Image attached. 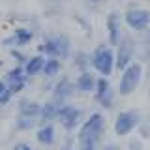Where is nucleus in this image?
I'll list each match as a JSON object with an SVG mask.
<instances>
[{
  "instance_id": "nucleus-8",
  "label": "nucleus",
  "mask_w": 150,
  "mask_h": 150,
  "mask_svg": "<svg viewBox=\"0 0 150 150\" xmlns=\"http://www.w3.org/2000/svg\"><path fill=\"white\" fill-rule=\"evenodd\" d=\"M51 94H53V98L51 100L56 101V103H68V100L75 94V86H73V81L69 77H60L58 81L53 84V88H51Z\"/></svg>"
},
{
  "instance_id": "nucleus-15",
  "label": "nucleus",
  "mask_w": 150,
  "mask_h": 150,
  "mask_svg": "<svg viewBox=\"0 0 150 150\" xmlns=\"http://www.w3.org/2000/svg\"><path fill=\"white\" fill-rule=\"evenodd\" d=\"M43 62H45V56H41V54L28 56L26 62L23 64L25 75H26V77H36V75H40L41 73V68H43Z\"/></svg>"
},
{
  "instance_id": "nucleus-12",
  "label": "nucleus",
  "mask_w": 150,
  "mask_h": 150,
  "mask_svg": "<svg viewBox=\"0 0 150 150\" xmlns=\"http://www.w3.org/2000/svg\"><path fill=\"white\" fill-rule=\"evenodd\" d=\"M36 141L45 148H51L53 144L56 143V129L51 122H45V124H40L38 126V131H36Z\"/></svg>"
},
{
  "instance_id": "nucleus-24",
  "label": "nucleus",
  "mask_w": 150,
  "mask_h": 150,
  "mask_svg": "<svg viewBox=\"0 0 150 150\" xmlns=\"http://www.w3.org/2000/svg\"><path fill=\"white\" fill-rule=\"evenodd\" d=\"M11 150H34V148H32L28 143H15Z\"/></svg>"
},
{
  "instance_id": "nucleus-2",
  "label": "nucleus",
  "mask_w": 150,
  "mask_h": 150,
  "mask_svg": "<svg viewBox=\"0 0 150 150\" xmlns=\"http://www.w3.org/2000/svg\"><path fill=\"white\" fill-rule=\"evenodd\" d=\"M71 40L66 34H51L43 38L40 45H38V54L45 56V58H58V60H68L71 56Z\"/></svg>"
},
{
  "instance_id": "nucleus-11",
  "label": "nucleus",
  "mask_w": 150,
  "mask_h": 150,
  "mask_svg": "<svg viewBox=\"0 0 150 150\" xmlns=\"http://www.w3.org/2000/svg\"><path fill=\"white\" fill-rule=\"evenodd\" d=\"M32 40H34V30H32V28H26V26H19V28L13 30L11 36L2 41V43L8 45V47H25V45L30 43Z\"/></svg>"
},
{
  "instance_id": "nucleus-5",
  "label": "nucleus",
  "mask_w": 150,
  "mask_h": 150,
  "mask_svg": "<svg viewBox=\"0 0 150 150\" xmlns=\"http://www.w3.org/2000/svg\"><path fill=\"white\" fill-rule=\"evenodd\" d=\"M83 118H84V112L81 107H75L71 103H62L58 107V115H56V120L62 124V128L71 133V131L79 129V126L83 124Z\"/></svg>"
},
{
  "instance_id": "nucleus-10",
  "label": "nucleus",
  "mask_w": 150,
  "mask_h": 150,
  "mask_svg": "<svg viewBox=\"0 0 150 150\" xmlns=\"http://www.w3.org/2000/svg\"><path fill=\"white\" fill-rule=\"evenodd\" d=\"M105 26H107V34H109V45L111 47H116L122 41V19H120V13L116 11H111L107 15V21H105Z\"/></svg>"
},
{
  "instance_id": "nucleus-18",
  "label": "nucleus",
  "mask_w": 150,
  "mask_h": 150,
  "mask_svg": "<svg viewBox=\"0 0 150 150\" xmlns=\"http://www.w3.org/2000/svg\"><path fill=\"white\" fill-rule=\"evenodd\" d=\"M71 58H73V66L79 69V73L81 71H88L90 69V54L84 53V51H75L71 53Z\"/></svg>"
},
{
  "instance_id": "nucleus-6",
  "label": "nucleus",
  "mask_w": 150,
  "mask_h": 150,
  "mask_svg": "<svg viewBox=\"0 0 150 150\" xmlns=\"http://www.w3.org/2000/svg\"><path fill=\"white\" fill-rule=\"evenodd\" d=\"M122 21L126 23V26L133 32H144L150 26V11L143 8H133L129 6L122 15Z\"/></svg>"
},
{
  "instance_id": "nucleus-17",
  "label": "nucleus",
  "mask_w": 150,
  "mask_h": 150,
  "mask_svg": "<svg viewBox=\"0 0 150 150\" xmlns=\"http://www.w3.org/2000/svg\"><path fill=\"white\" fill-rule=\"evenodd\" d=\"M60 71H62V60H58V58H45L43 68H41V75H43V77L54 79Z\"/></svg>"
},
{
  "instance_id": "nucleus-4",
  "label": "nucleus",
  "mask_w": 150,
  "mask_h": 150,
  "mask_svg": "<svg viewBox=\"0 0 150 150\" xmlns=\"http://www.w3.org/2000/svg\"><path fill=\"white\" fill-rule=\"evenodd\" d=\"M141 79H143V64L131 62L124 71H120L118 81V94L120 96H129L139 88Z\"/></svg>"
},
{
  "instance_id": "nucleus-20",
  "label": "nucleus",
  "mask_w": 150,
  "mask_h": 150,
  "mask_svg": "<svg viewBox=\"0 0 150 150\" xmlns=\"http://www.w3.org/2000/svg\"><path fill=\"white\" fill-rule=\"evenodd\" d=\"M38 120H32V118H25V116H17L15 120V129L17 131H30L32 128H36Z\"/></svg>"
},
{
  "instance_id": "nucleus-31",
  "label": "nucleus",
  "mask_w": 150,
  "mask_h": 150,
  "mask_svg": "<svg viewBox=\"0 0 150 150\" xmlns=\"http://www.w3.org/2000/svg\"><path fill=\"white\" fill-rule=\"evenodd\" d=\"M98 2H109V0H98Z\"/></svg>"
},
{
  "instance_id": "nucleus-19",
  "label": "nucleus",
  "mask_w": 150,
  "mask_h": 150,
  "mask_svg": "<svg viewBox=\"0 0 150 150\" xmlns=\"http://www.w3.org/2000/svg\"><path fill=\"white\" fill-rule=\"evenodd\" d=\"M21 81H26L28 83V77L25 75V69H23V66H13L11 69L6 73V77H4V83L6 84H13V83H21Z\"/></svg>"
},
{
  "instance_id": "nucleus-30",
  "label": "nucleus",
  "mask_w": 150,
  "mask_h": 150,
  "mask_svg": "<svg viewBox=\"0 0 150 150\" xmlns=\"http://www.w3.org/2000/svg\"><path fill=\"white\" fill-rule=\"evenodd\" d=\"M2 66H4V60H2V58H0V68H2Z\"/></svg>"
},
{
  "instance_id": "nucleus-22",
  "label": "nucleus",
  "mask_w": 150,
  "mask_h": 150,
  "mask_svg": "<svg viewBox=\"0 0 150 150\" xmlns=\"http://www.w3.org/2000/svg\"><path fill=\"white\" fill-rule=\"evenodd\" d=\"M11 98H13V94H11V92H9V90H8V88H6V90H4L2 94H0V107H4V105H8V103H9V101H11Z\"/></svg>"
},
{
  "instance_id": "nucleus-26",
  "label": "nucleus",
  "mask_w": 150,
  "mask_h": 150,
  "mask_svg": "<svg viewBox=\"0 0 150 150\" xmlns=\"http://www.w3.org/2000/svg\"><path fill=\"white\" fill-rule=\"evenodd\" d=\"M101 150H120L118 146H115V144H107L105 148H101Z\"/></svg>"
},
{
  "instance_id": "nucleus-25",
  "label": "nucleus",
  "mask_w": 150,
  "mask_h": 150,
  "mask_svg": "<svg viewBox=\"0 0 150 150\" xmlns=\"http://www.w3.org/2000/svg\"><path fill=\"white\" fill-rule=\"evenodd\" d=\"M6 88H8V86H6V83H4V79H0V94L6 90Z\"/></svg>"
},
{
  "instance_id": "nucleus-3",
  "label": "nucleus",
  "mask_w": 150,
  "mask_h": 150,
  "mask_svg": "<svg viewBox=\"0 0 150 150\" xmlns=\"http://www.w3.org/2000/svg\"><path fill=\"white\" fill-rule=\"evenodd\" d=\"M90 68L100 77H111L115 71V49L111 45H100L90 54Z\"/></svg>"
},
{
  "instance_id": "nucleus-28",
  "label": "nucleus",
  "mask_w": 150,
  "mask_h": 150,
  "mask_svg": "<svg viewBox=\"0 0 150 150\" xmlns=\"http://www.w3.org/2000/svg\"><path fill=\"white\" fill-rule=\"evenodd\" d=\"M144 32H146V41H150V26H148V28H146Z\"/></svg>"
},
{
  "instance_id": "nucleus-29",
  "label": "nucleus",
  "mask_w": 150,
  "mask_h": 150,
  "mask_svg": "<svg viewBox=\"0 0 150 150\" xmlns=\"http://www.w3.org/2000/svg\"><path fill=\"white\" fill-rule=\"evenodd\" d=\"M84 2H88V4H98V0H84Z\"/></svg>"
},
{
  "instance_id": "nucleus-32",
  "label": "nucleus",
  "mask_w": 150,
  "mask_h": 150,
  "mask_svg": "<svg viewBox=\"0 0 150 150\" xmlns=\"http://www.w3.org/2000/svg\"><path fill=\"white\" fill-rule=\"evenodd\" d=\"M49 2H53V0H49Z\"/></svg>"
},
{
  "instance_id": "nucleus-1",
  "label": "nucleus",
  "mask_w": 150,
  "mask_h": 150,
  "mask_svg": "<svg viewBox=\"0 0 150 150\" xmlns=\"http://www.w3.org/2000/svg\"><path fill=\"white\" fill-rule=\"evenodd\" d=\"M105 131V118L101 112H92L86 120L79 126V150H100V141Z\"/></svg>"
},
{
  "instance_id": "nucleus-27",
  "label": "nucleus",
  "mask_w": 150,
  "mask_h": 150,
  "mask_svg": "<svg viewBox=\"0 0 150 150\" xmlns=\"http://www.w3.org/2000/svg\"><path fill=\"white\" fill-rule=\"evenodd\" d=\"M62 150H75V148L71 146V141H68V144H66V146H64Z\"/></svg>"
},
{
  "instance_id": "nucleus-21",
  "label": "nucleus",
  "mask_w": 150,
  "mask_h": 150,
  "mask_svg": "<svg viewBox=\"0 0 150 150\" xmlns=\"http://www.w3.org/2000/svg\"><path fill=\"white\" fill-rule=\"evenodd\" d=\"M9 56L15 60V64H17V66H23V64L26 62V58H28V56L23 53L21 49H17V47H11V49H9Z\"/></svg>"
},
{
  "instance_id": "nucleus-9",
  "label": "nucleus",
  "mask_w": 150,
  "mask_h": 150,
  "mask_svg": "<svg viewBox=\"0 0 150 150\" xmlns=\"http://www.w3.org/2000/svg\"><path fill=\"white\" fill-rule=\"evenodd\" d=\"M131 62H133V45H131V40H124L122 38V41L116 45V53H115V69L124 71Z\"/></svg>"
},
{
  "instance_id": "nucleus-23",
  "label": "nucleus",
  "mask_w": 150,
  "mask_h": 150,
  "mask_svg": "<svg viewBox=\"0 0 150 150\" xmlns=\"http://www.w3.org/2000/svg\"><path fill=\"white\" fill-rule=\"evenodd\" d=\"M128 148L129 150H144L143 141H141V139H131L129 143H128Z\"/></svg>"
},
{
  "instance_id": "nucleus-14",
  "label": "nucleus",
  "mask_w": 150,
  "mask_h": 150,
  "mask_svg": "<svg viewBox=\"0 0 150 150\" xmlns=\"http://www.w3.org/2000/svg\"><path fill=\"white\" fill-rule=\"evenodd\" d=\"M40 109H41V103L25 98V100L19 101V115L17 116H25V118H32V120L40 122Z\"/></svg>"
},
{
  "instance_id": "nucleus-16",
  "label": "nucleus",
  "mask_w": 150,
  "mask_h": 150,
  "mask_svg": "<svg viewBox=\"0 0 150 150\" xmlns=\"http://www.w3.org/2000/svg\"><path fill=\"white\" fill-rule=\"evenodd\" d=\"M58 107H60V103H56V101H53V100L41 103V109H40V124H45V122L56 120Z\"/></svg>"
},
{
  "instance_id": "nucleus-13",
  "label": "nucleus",
  "mask_w": 150,
  "mask_h": 150,
  "mask_svg": "<svg viewBox=\"0 0 150 150\" xmlns=\"http://www.w3.org/2000/svg\"><path fill=\"white\" fill-rule=\"evenodd\" d=\"M73 86H75V90H79L83 94L94 92V88H96V75H94L90 69H88V71H81L77 75V79H75Z\"/></svg>"
},
{
  "instance_id": "nucleus-7",
  "label": "nucleus",
  "mask_w": 150,
  "mask_h": 150,
  "mask_svg": "<svg viewBox=\"0 0 150 150\" xmlns=\"http://www.w3.org/2000/svg\"><path fill=\"white\" fill-rule=\"evenodd\" d=\"M141 124V115L139 111H120L115 118V133L118 137H126Z\"/></svg>"
}]
</instances>
